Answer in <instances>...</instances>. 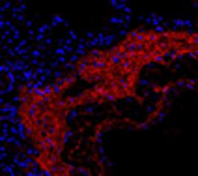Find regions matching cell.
<instances>
[{"label": "cell", "mask_w": 198, "mask_h": 176, "mask_svg": "<svg viewBox=\"0 0 198 176\" xmlns=\"http://www.w3.org/2000/svg\"><path fill=\"white\" fill-rule=\"evenodd\" d=\"M62 21H64V19H62L60 15H56V17H54V21H52V25H58V23H62Z\"/></svg>", "instance_id": "obj_1"}]
</instances>
